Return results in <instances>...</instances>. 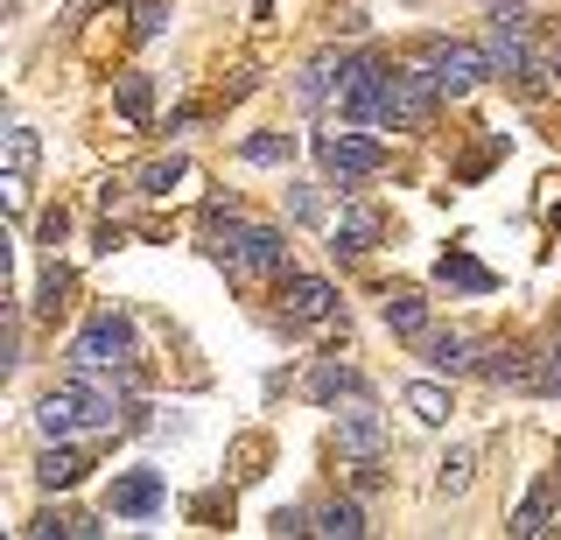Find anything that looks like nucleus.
Returning <instances> with one entry per match:
<instances>
[{"label": "nucleus", "mask_w": 561, "mask_h": 540, "mask_svg": "<svg viewBox=\"0 0 561 540\" xmlns=\"http://www.w3.org/2000/svg\"><path fill=\"white\" fill-rule=\"evenodd\" d=\"M70 365H78V372L134 379V323L119 317V309H99V317L78 330V344H70Z\"/></svg>", "instance_id": "1"}, {"label": "nucleus", "mask_w": 561, "mask_h": 540, "mask_svg": "<svg viewBox=\"0 0 561 540\" xmlns=\"http://www.w3.org/2000/svg\"><path fill=\"white\" fill-rule=\"evenodd\" d=\"M218 260L232 274H280L288 267V239L274 232V225H239V218H225L218 225Z\"/></svg>", "instance_id": "2"}, {"label": "nucleus", "mask_w": 561, "mask_h": 540, "mask_svg": "<svg viewBox=\"0 0 561 540\" xmlns=\"http://www.w3.org/2000/svg\"><path fill=\"white\" fill-rule=\"evenodd\" d=\"M435 99H443V84H435L428 64H414V71H393V84H386V127L393 134H408V127H428V113H435Z\"/></svg>", "instance_id": "3"}, {"label": "nucleus", "mask_w": 561, "mask_h": 540, "mask_svg": "<svg viewBox=\"0 0 561 540\" xmlns=\"http://www.w3.org/2000/svg\"><path fill=\"white\" fill-rule=\"evenodd\" d=\"M421 57H428V71H435V84H443L449 99L478 92L484 78H499V71H491V49H478V43H443V36H435Z\"/></svg>", "instance_id": "4"}, {"label": "nucleus", "mask_w": 561, "mask_h": 540, "mask_svg": "<svg viewBox=\"0 0 561 540\" xmlns=\"http://www.w3.org/2000/svg\"><path fill=\"white\" fill-rule=\"evenodd\" d=\"M316 162L337 176V189H351L358 176H379L386 169V148L373 134H316Z\"/></svg>", "instance_id": "5"}, {"label": "nucleus", "mask_w": 561, "mask_h": 540, "mask_svg": "<svg viewBox=\"0 0 561 540\" xmlns=\"http://www.w3.org/2000/svg\"><path fill=\"white\" fill-rule=\"evenodd\" d=\"M386 84H393V71H386L379 57H351V71L337 84V113L344 119H379L386 113Z\"/></svg>", "instance_id": "6"}, {"label": "nucleus", "mask_w": 561, "mask_h": 540, "mask_svg": "<svg viewBox=\"0 0 561 540\" xmlns=\"http://www.w3.org/2000/svg\"><path fill=\"white\" fill-rule=\"evenodd\" d=\"M162 505H169V478H162V470H119L113 492H105V513H119V519H154Z\"/></svg>", "instance_id": "7"}, {"label": "nucleus", "mask_w": 561, "mask_h": 540, "mask_svg": "<svg viewBox=\"0 0 561 540\" xmlns=\"http://www.w3.org/2000/svg\"><path fill=\"white\" fill-rule=\"evenodd\" d=\"M379 449H386V422L365 407V400H351V407L337 414V457L358 463V457H379Z\"/></svg>", "instance_id": "8"}, {"label": "nucleus", "mask_w": 561, "mask_h": 540, "mask_svg": "<svg viewBox=\"0 0 561 540\" xmlns=\"http://www.w3.org/2000/svg\"><path fill=\"white\" fill-rule=\"evenodd\" d=\"M280 309H288L295 323H323L330 309H337V288H330L323 274H288V282H280Z\"/></svg>", "instance_id": "9"}, {"label": "nucleus", "mask_w": 561, "mask_h": 540, "mask_svg": "<svg viewBox=\"0 0 561 540\" xmlns=\"http://www.w3.org/2000/svg\"><path fill=\"white\" fill-rule=\"evenodd\" d=\"M484 379L505 393H540V365L526 358V344H491L484 352Z\"/></svg>", "instance_id": "10"}, {"label": "nucleus", "mask_w": 561, "mask_h": 540, "mask_svg": "<svg viewBox=\"0 0 561 540\" xmlns=\"http://www.w3.org/2000/svg\"><path fill=\"white\" fill-rule=\"evenodd\" d=\"M491 71H505V78H534V49H526V28H505V22H491Z\"/></svg>", "instance_id": "11"}, {"label": "nucleus", "mask_w": 561, "mask_h": 540, "mask_svg": "<svg viewBox=\"0 0 561 540\" xmlns=\"http://www.w3.org/2000/svg\"><path fill=\"white\" fill-rule=\"evenodd\" d=\"M84 478V457L70 443H43V457H35V484L43 492H70V484Z\"/></svg>", "instance_id": "12"}, {"label": "nucleus", "mask_w": 561, "mask_h": 540, "mask_svg": "<svg viewBox=\"0 0 561 540\" xmlns=\"http://www.w3.org/2000/svg\"><path fill=\"white\" fill-rule=\"evenodd\" d=\"M373 239H379V211H365V204H351V211L337 218V232H330V253L358 260V253H373Z\"/></svg>", "instance_id": "13"}, {"label": "nucleus", "mask_w": 561, "mask_h": 540, "mask_svg": "<svg viewBox=\"0 0 561 540\" xmlns=\"http://www.w3.org/2000/svg\"><path fill=\"white\" fill-rule=\"evenodd\" d=\"M302 393L316 400V407H337L344 393H365V379L351 372V365H330V358H323V365H316V372L302 379Z\"/></svg>", "instance_id": "14"}, {"label": "nucleus", "mask_w": 561, "mask_h": 540, "mask_svg": "<svg viewBox=\"0 0 561 540\" xmlns=\"http://www.w3.org/2000/svg\"><path fill=\"white\" fill-rule=\"evenodd\" d=\"M435 282H449V288H463V295H491V288H499V274H491V267H478V260H470V253H443V260H435Z\"/></svg>", "instance_id": "15"}, {"label": "nucleus", "mask_w": 561, "mask_h": 540, "mask_svg": "<svg viewBox=\"0 0 561 540\" xmlns=\"http://www.w3.org/2000/svg\"><path fill=\"white\" fill-rule=\"evenodd\" d=\"M344 71H351V57H337V49L309 57V71H302V84H295V99H302V106H323L330 84H344Z\"/></svg>", "instance_id": "16"}, {"label": "nucleus", "mask_w": 561, "mask_h": 540, "mask_svg": "<svg viewBox=\"0 0 561 540\" xmlns=\"http://www.w3.org/2000/svg\"><path fill=\"white\" fill-rule=\"evenodd\" d=\"M113 99H119V119L127 127H148V113H154V78L148 71H127L113 84Z\"/></svg>", "instance_id": "17"}, {"label": "nucleus", "mask_w": 561, "mask_h": 540, "mask_svg": "<svg viewBox=\"0 0 561 540\" xmlns=\"http://www.w3.org/2000/svg\"><path fill=\"white\" fill-rule=\"evenodd\" d=\"M548 505H554V484H548V478H540V484H534V492H526V498H519V513H513V527H505V533H513V540H534V533H554V527H548Z\"/></svg>", "instance_id": "18"}, {"label": "nucleus", "mask_w": 561, "mask_h": 540, "mask_svg": "<svg viewBox=\"0 0 561 540\" xmlns=\"http://www.w3.org/2000/svg\"><path fill=\"white\" fill-rule=\"evenodd\" d=\"M316 533H323V540H358V533H365L358 498H330L323 513H316Z\"/></svg>", "instance_id": "19"}, {"label": "nucleus", "mask_w": 561, "mask_h": 540, "mask_svg": "<svg viewBox=\"0 0 561 540\" xmlns=\"http://www.w3.org/2000/svg\"><path fill=\"white\" fill-rule=\"evenodd\" d=\"M386 330L393 337H428V302L421 295H386Z\"/></svg>", "instance_id": "20"}, {"label": "nucleus", "mask_w": 561, "mask_h": 540, "mask_svg": "<svg viewBox=\"0 0 561 540\" xmlns=\"http://www.w3.org/2000/svg\"><path fill=\"white\" fill-rule=\"evenodd\" d=\"M408 407H414V422H428V428H443L449 422V387H435V379H414V387H408Z\"/></svg>", "instance_id": "21"}, {"label": "nucleus", "mask_w": 561, "mask_h": 540, "mask_svg": "<svg viewBox=\"0 0 561 540\" xmlns=\"http://www.w3.org/2000/svg\"><path fill=\"white\" fill-rule=\"evenodd\" d=\"M183 176H190V162H183V154H162V162H148L134 183H140V197H169V189L183 183Z\"/></svg>", "instance_id": "22"}, {"label": "nucleus", "mask_w": 561, "mask_h": 540, "mask_svg": "<svg viewBox=\"0 0 561 540\" xmlns=\"http://www.w3.org/2000/svg\"><path fill=\"white\" fill-rule=\"evenodd\" d=\"M470 470H478V449H449L443 470H435V492H443V498H463L470 492Z\"/></svg>", "instance_id": "23"}, {"label": "nucleus", "mask_w": 561, "mask_h": 540, "mask_svg": "<svg viewBox=\"0 0 561 540\" xmlns=\"http://www.w3.org/2000/svg\"><path fill=\"white\" fill-rule=\"evenodd\" d=\"M239 154H245L253 169H274V162H288V154H295V134H245Z\"/></svg>", "instance_id": "24"}, {"label": "nucleus", "mask_w": 561, "mask_h": 540, "mask_svg": "<svg viewBox=\"0 0 561 540\" xmlns=\"http://www.w3.org/2000/svg\"><path fill=\"white\" fill-rule=\"evenodd\" d=\"M470 352H478V344H470L463 330H443V337H428V365H435V372H463Z\"/></svg>", "instance_id": "25"}, {"label": "nucleus", "mask_w": 561, "mask_h": 540, "mask_svg": "<svg viewBox=\"0 0 561 540\" xmlns=\"http://www.w3.org/2000/svg\"><path fill=\"white\" fill-rule=\"evenodd\" d=\"M35 162H43V141H35V127H8V176H35Z\"/></svg>", "instance_id": "26"}, {"label": "nucleus", "mask_w": 561, "mask_h": 540, "mask_svg": "<svg viewBox=\"0 0 561 540\" xmlns=\"http://www.w3.org/2000/svg\"><path fill=\"white\" fill-rule=\"evenodd\" d=\"M162 28H169V0H140V8H134V36L154 43Z\"/></svg>", "instance_id": "27"}, {"label": "nucleus", "mask_w": 561, "mask_h": 540, "mask_svg": "<svg viewBox=\"0 0 561 540\" xmlns=\"http://www.w3.org/2000/svg\"><path fill=\"white\" fill-rule=\"evenodd\" d=\"M35 295H43L35 309H43V317H57V309H64V295H70V274H64V267H49V274H43V288H35Z\"/></svg>", "instance_id": "28"}, {"label": "nucleus", "mask_w": 561, "mask_h": 540, "mask_svg": "<svg viewBox=\"0 0 561 540\" xmlns=\"http://www.w3.org/2000/svg\"><path fill=\"white\" fill-rule=\"evenodd\" d=\"M288 211L302 218V225H316V218H323V204H316V183H295V189H288Z\"/></svg>", "instance_id": "29"}, {"label": "nucleus", "mask_w": 561, "mask_h": 540, "mask_svg": "<svg viewBox=\"0 0 561 540\" xmlns=\"http://www.w3.org/2000/svg\"><path fill=\"white\" fill-rule=\"evenodd\" d=\"M64 232H70V218H64V211H49V218H43V232H35V239H43V246H57Z\"/></svg>", "instance_id": "30"}, {"label": "nucleus", "mask_w": 561, "mask_h": 540, "mask_svg": "<svg viewBox=\"0 0 561 540\" xmlns=\"http://www.w3.org/2000/svg\"><path fill=\"white\" fill-rule=\"evenodd\" d=\"M548 71H554V78H561V43H554V49H548Z\"/></svg>", "instance_id": "31"}, {"label": "nucleus", "mask_w": 561, "mask_h": 540, "mask_svg": "<svg viewBox=\"0 0 561 540\" xmlns=\"http://www.w3.org/2000/svg\"><path fill=\"white\" fill-rule=\"evenodd\" d=\"M554 533H561V513H554Z\"/></svg>", "instance_id": "32"}]
</instances>
